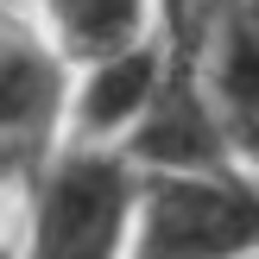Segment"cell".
<instances>
[{
  "instance_id": "cell-7",
  "label": "cell",
  "mask_w": 259,
  "mask_h": 259,
  "mask_svg": "<svg viewBox=\"0 0 259 259\" xmlns=\"http://www.w3.org/2000/svg\"><path fill=\"white\" fill-rule=\"evenodd\" d=\"M0 259H13V253H0Z\"/></svg>"
},
{
  "instance_id": "cell-3",
  "label": "cell",
  "mask_w": 259,
  "mask_h": 259,
  "mask_svg": "<svg viewBox=\"0 0 259 259\" xmlns=\"http://www.w3.org/2000/svg\"><path fill=\"white\" fill-rule=\"evenodd\" d=\"M126 164L139 177H222V171H240L234 152H228L222 126L209 114V95L196 82V63H190V45L177 32V19L164 13V76H158V95L152 108L139 114V126L120 139Z\"/></svg>"
},
{
  "instance_id": "cell-1",
  "label": "cell",
  "mask_w": 259,
  "mask_h": 259,
  "mask_svg": "<svg viewBox=\"0 0 259 259\" xmlns=\"http://www.w3.org/2000/svg\"><path fill=\"white\" fill-rule=\"evenodd\" d=\"M32 234L25 259H126L139 209V171L114 146L63 139L32 171Z\"/></svg>"
},
{
  "instance_id": "cell-4",
  "label": "cell",
  "mask_w": 259,
  "mask_h": 259,
  "mask_svg": "<svg viewBox=\"0 0 259 259\" xmlns=\"http://www.w3.org/2000/svg\"><path fill=\"white\" fill-rule=\"evenodd\" d=\"M63 126H70L63 51L0 19V158L13 164L19 184H32V171L63 146Z\"/></svg>"
},
{
  "instance_id": "cell-5",
  "label": "cell",
  "mask_w": 259,
  "mask_h": 259,
  "mask_svg": "<svg viewBox=\"0 0 259 259\" xmlns=\"http://www.w3.org/2000/svg\"><path fill=\"white\" fill-rule=\"evenodd\" d=\"M164 76V38H139L126 51L82 63V76L70 82V139L76 146H120L139 126V114L152 108Z\"/></svg>"
},
{
  "instance_id": "cell-6",
  "label": "cell",
  "mask_w": 259,
  "mask_h": 259,
  "mask_svg": "<svg viewBox=\"0 0 259 259\" xmlns=\"http://www.w3.org/2000/svg\"><path fill=\"white\" fill-rule=\"evenodd\" d=\"M63 63H95L152 32V0H32Z\"/></svg>"
},
{
  "instance_id": "cell-2",
  "label": "cell",
  "mask_w": 259,
  "mask_h": 259,
  "mask_svg": "<svg viewBox=\"0 0 259 259\" xmlns=\"http://www.w3.org/2000/svg\"><path fill=\"white\" fill-rule=\"evenodd\" d=\"M240 171L259 177V0H164Z\"/></svg>"
}]
</instances>
